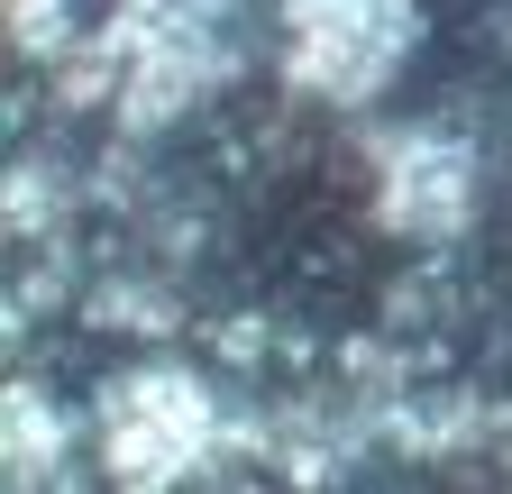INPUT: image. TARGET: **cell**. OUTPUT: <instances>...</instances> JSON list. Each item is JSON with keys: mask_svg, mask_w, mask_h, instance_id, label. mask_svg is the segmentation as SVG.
Here are the masks:
<instances>
[{"mask_svg": "<svg viewBox=\"0 0 512 494\" xmlns=\"http://www.w3.org/2000/svg\"><path fill=\"white\" fill-rule=\"evenodd\" d=\"M92 449H101V476L128 485V494L202 476L229 449L220 385L202 376V366H174V357L119 366V376L101 385V403H92Z\"/></svg>", "mask_w": 512, "mask_h": 494, "instance_id": "obj_1", "label": "cell"}, {"mask_svg": "<svg viewBox=\"0 0 512 494\" xmlns=\"http://www.w3.org/2000/svg\"><path fill=\"white\" fill-rule=\"evenodd\" d=\"M421 55V0H275V65L320 110H366Z\"/></svg>", "mask_w": 512, "mask_h": 494, "instance_id": "obj_2", "label": "cell"}, {"mask_svg": "<svg viewBox=\"0 0 512 494\" xmlns=\"http://www.w3.org/2000/svg\"><path fill=\"white\" fill-rule=\"evenodd\" d=\"M476 193H485L476 147L448 129H384L366 147V211H375V229H394L412 247L458 238L476 220Z\"/></svg>", "mask_w": 512, "mask_h": 494, "instance_id": "obj_3", "label": "cell"}, {"mask_svg": "<svg viewBox=\"0 0 512 494\" xmlns=\"http://www.w3.org/2000/svg\"><path fill=\"white\" fill-rule=\"evenodd\" d=\"M64 449H74V421L55 412L46 385H10L0 394V467H10V485H55Z\"/></svg>", "mask_w": 512, "mask_h": 494, "instance_id": "obj_4", "label": "cell"}, {"mask_svg": "<svg viewBox=\"0 0 512 494\" xmlns=\"http://www.w3.org/2000/svg\"><path fill=\"white\" fill-rule=\"evenodd\" d=\"M0 19H10V55H28V65H55V55L92 28L83 0H0Z\"/></svg>", "mask_w": 512, "mask_h": 494, "instance_id": "obj_5", "label": "cell"}]
</instances>
